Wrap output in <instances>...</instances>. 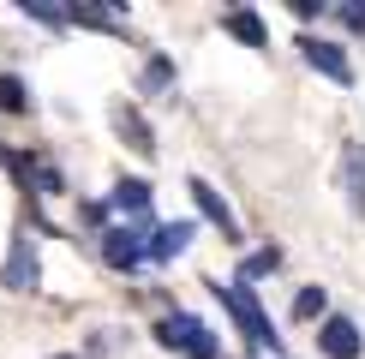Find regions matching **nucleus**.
I'll return each mask as SVG.
<instances>
[{
    "label": "nucleus",
    "instance_id": "obj_3",
    "mask_svg": "<svg viewBox=\"0 0 365 359\" xmlns=\"http://www.w3.org/2000/svg\"><path fill=\"white\" fill-rule=\"evenodd\" d=\"M0 281H6L12 293H30V288L42 281V264H36V239L12 234V246H6V264H0Z\"/></svg>",
    "mask_w": 365,
    "mask_h": 359
},
{
    "label": "nucleus",
    "instance_id": "obj_20",
    "mask_svg": "<svg viewBox=\"0 0 365 359\" xmlns=\"http://www.w3.org/2000/svg\"><path fill=\"white\" fill-rule=\"evenodd\" d=\"M54 359H72V353H54Z\"/></svg>",
    "mask_w": 365,
    "mask_h": 359
},
{
    "label": "nucleus",
    "instance_id": "obj_2",
    "mask_svg": "<svg viewBox=\"0 0 365 359\" xmlns=\"http://www.w3.org/2000/svg\"><path fill=\"white\" fill-rule=\"evenodd\" d=\"M210 293H216L222 306L234 311V323L246 329V341H252V348H269V353L282 348V335H276V323L264 318V306H257L252 293H240V288H227V281H210Z\"/></svg>",
    "mask_w": 365,
    "mask_h": 359
},
{
    "label": "nucleus",
    "instance_id": "obj_1",
    "mask_svg": "<svg viewBox=\"0 0 365 359\" xmlns=\"http://www.w3.org/2000/svg\"><path fill=\"white\" fill-rule=\"evenodd\" d=\"M156 341L162 348H174L180 359H216V329H210L204 318H192V311H168V318L156 323Z\"/></svg>",
    "mask_w": 365,
    "mask_h": 359
},
{
    "label": "nucleus",
    "instance_id": "obj_6",
    "mask_svg": "<svg viewBox=\"0 0 365 359\" xmlns=\"http://www.w3.org/2000/svg\"><path fill=\"white\" fill-rule=\"evenodd\" d=\"M102 258H108L114 269H138V264H144V234L108 228V234H102Z\"/></svg>",
    "mask_w": 365,
    "mask_h": 359
},
{
    "label": "nucleus",
    "instance_id": "obj_12",
    "mask_svg": "<svg viewBox=\"0 0 365 359\" xmlns=\"http://www.w3.org/2000/svg\"><path fill=\"white\" fill-rule=\"evenodd\" d=\"M114 204H120V209H132V216H144V209H150V186H144L138 174H126V180L114 186Z\"/></svg>",
    "mask_w": 365,
    "mask_h": 359
},
{
    "label": "nucleus",
    "instance_id": "obj_10",
    "mask_svg": "<svg viewBox=\"0 0 365 359\" xmlns=\"http://www.w3.org/2000/svg\"><path fill=\"white\" fill-rule=\"evenodd\" d=\"M222 30H227L234 42H246V48H264V42H269L264 19H257V12H246V6H234V12H227V19H222Z\"/></svg>",
    "mask_w": 365,
    "mask_h": 359
},
{
    "label": "nucleus",
    "instance_id": "obj_15",
    "mask_svg": "<svg viewBox=\"0 0 365 359\" xmlns=\"http://www.w3.org/2000/svg\"><path fill=\"white\" fill-rule=\"evenodd\" d=\"M30 186H36V192H66V180H60L48 162H36V156H30Z\"/></svg>",
    "mask_w": 365,
    "mask_h": 359
},
{
    "label": "nucleus",
    "instance_id": "obj_5",
    "mask_svg": "<svg viewBox=\"0 0 365 359\" xmlns=\"http://www.w3.org/2000/svg\"><path fill=\"white\" fill-rule=\"evenodd\" d=\"M317 348H324L329 359H359L365 353V335L354 318H324V335H317Z\"/></svg>",
    "mask_w": 365,
    "mask_h": 359
},
{
    "label": "nucleus",
    "instance_id": "obj_17",
    "mask_svg": "<svg viewBox=\"0 0 365 359\" xmlns=\"http://www.w3.org/2000/svg\"><path fill=\"white\" fill-rule=\"evenodd\" d=\"M24 12L36 24H54V30H66V12H54V6H42V0H24Z\"/></svg>",
    "mask_w": 365,
    "mask_h": 359
},
{
    "label": "nucleus",
    "instance_id": "obj_16",
    "mask_svg": "<svg viewBox=\"0 0 365 359\" xmlns=\"http://www.w3.org/2000/svg\"><path fill=\"white\" fill-rule=\"evenodd\" d=\"M294 318H324V288H299L294 293Z\"/></svg>",
    "mask_w": 365,
    "mask_h": 359
},
{
    "label": "nucleus",
    "instance_id": "obj_13",
    "mask_svg": "<svg viewBox=\"0 0 365 359\" xmlns=\"http://www.w3.org/2000/svg\"><path fill=\"white\" fill-rule=\"evenodd\" d=\"M269 269H276V251H257V258H240V293H246L257 276H269Z\"/></svg>",
    "mask_w": 365,
    "mask_h": 359
},
{
    "label": "nucleus",
    "instance_id": "obj_18",
    "mask_svg": "<svg viewBox=\"0 0 365 359\" xmlns=\"http://www.w3.org/2000/svg\"><path fill=\"white\" fill-rule=\"evenodd\" d=\"M336 19H341V30H359V36H365V0H354V6H341Z\"/></svg>",
    "mask_w": 365,
    "mask_h": 359
},
{
    "label": "nucleus",
    "instance_id": "obj_9",
    "mask_svg": "<svg viewBox=\"0 0 365 359\" xmlns=\"http://www.w3.org/2000/svg\"><path fill=\"white\" fill-rule=\"evenodd\" d=\"M186 239H192L186 222H168V228H156V234L144 239V258H150V264H174L180 251H186Z\"/></svg>",
    "mask_w": 365,
    "mask_h": 359
},
{
    "label": "nucleus",
    "instance_id": "obj_7",
    "mask_svg": "<svg viewBox=\"0 0 365 359\" xmlns=\"http://www.w3.org/2000/svg\"><path fill=\"white\" fill-rule=\"evenodd\" d=\"M341 192L354 204V216H365V144H354V138L341 150Z\"/></svg>",
    "mask_w": 365,
    "mask_h": 359
},
{
    "label": "nucleus",
    "instance_id": "obj_11",
    "mask_svg": "<svg viewBox=\"0 0 365 359\" xmlns=\"http://www.w3.org/2000/svg\"><path fill=\"white\" fill-rule=\"evenodd\" d=\"M114 126L126 132V144H132V150H144V156L156 150V138H150V126L138 120V108H114Z\"/></svg>",
    "mask_w": 365,
    "mask_h": 359
},
{
    "label": "nucleus",
    "instance_id": "obj_14",
    "mask_svg": "<svg viewBox=\"0 0 365 359\" xmlns=\"http://www.w3.org/2000/svg\"><path fill=\"white\" fill-rule=\"evenodd\" d=\"M0 108H6V114H24V108H30V96H24V78H12V72L0 78Z\"/></svg>",
    "mask_w": 365,
    "mask_h": 359
},
{
    "label": "nucleus",
    "instance_id": "obj_8",
    "mask_svg": "<svg viewBox=\"0 0 365 359\" xmlns=\"http://www.w3.org/2000/svg\"><path fill=\"white\" fill-rule=\"evenodd\" d=\"M192 204H197V216H204L210 228H222V234H240V228H234V209L222 204V192L210 186V180H192Z\"/></svg>",
    "mask_w": 365,
    "mask_h": 359
},
{
    "label": "nucleus",
    "instance_id": "obj_19",
    "mask_svg": "<svg viewBox=\"0 0 365 359\" xmlns=\"http://www.w3.org/2000/svg\"><path fill=\"white\" fill-rule=\"evenodd\" d=\"M144 78H150V84H168V78H174V66H168V60H150Z\"/></svg>",
    "mask_w": 365,
    "mask_h": 359
},
{
    "label": "nucleus",
    "instance_id": "obj_4",
    "mask_svg": "<svg viewBox=\"0 0 365 359\" xmlns=\"http://www.w3.org/2000/svg\"><path fill=\"white\" fill-rule=\"evenodd\" d=\"M299 54L312 60L324 78H336V84H354V60H347L336 42H324V36H299Z\"/></svg>",
    "mask_w": 365,
    "mask_h": 359
}]
</instances>
